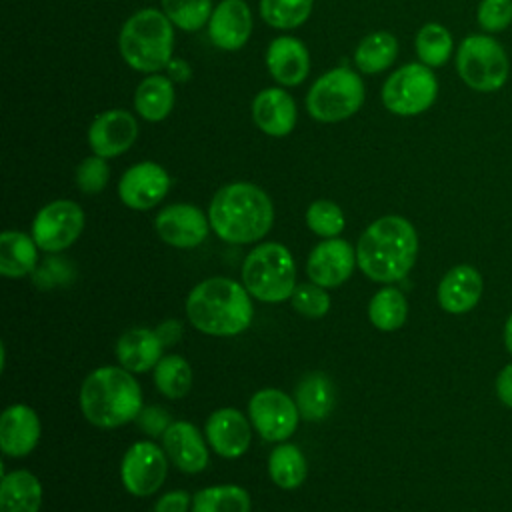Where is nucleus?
Listing matches in <instances>:
<instances>
[{
    "mask_svg": "<svg viewBox=\"0 0 512 512\" xmlns=\"http://www.w3.org/2000/svg\"><path fill=\"white\" fill-rule=\"evenodd\" d=\"M418 254L414 226L402 216H384L372 222L358 240L356 262L376 282L402 280Z\"/></svg>",
    "mask_w": 512,
    "mask_h": 512,
    "instance_id": "f257e3e1",
    "label": "nucleus"
},
{
    "mask_svg": "<svg viewBox=\"0 0 512 512\" xmlns=\"http://www.w3.org/2000/svg\"><path fill=\"white\" fill-rule=\"evenodd\" d=\"M212 230L226 242L248 244L260 240L274 222L268 194L250 182H234L220 188L208 210Z\"/></svg>",
    "mask_w": 512,
    "mask_h": 512,
    "instance_id": "f03ea898",
    "label": "nucleus"
},
{
    "mask_svg": "<svg viewBox=\"0 0 512 512\" xmlns=\"http://www.w3.org/2000/svg\"><path fill=\"white\" fill-rule=\"evenodd\" d=\"M250 292L230 278L200 282L186 300V314L194 328L210 336H234L252 322Z\"/></svg>",
    "mask_w": 512,
    "mask_h": 512,
    "instance_id": "7ed1b4c3",
    "label": "nucleus"
},
{
    "mask_svg": "<svg viewBox=\"0 0 512 512\" xmlns=\"http://www.w3.org/2000/svg\"><path fill=\"white\" fill-rule=\"evenodd\" d=\"M80 406L94 426H122L142 410L140 384L126 368L102 366L86 376L80 390Z\"/></svg>",
    "mask_w": 512,
    "mask_h": 512,
    "instance_id": "20e7f679",
    "label": "nucleus"
},
{
    "mask_svg": "<svg viewBox=\"0 0 512 512\" xmlns=\"http://www.w3.org/2000/svg\"><path fill=\"white\" fill-rule=\"evenodd\" d=\"M168 16L156 8H144L132 14L120 30V54L124 62L138 70L154 74L170 64L174 30Z\"/></svg>",
    "mask_w": 512,
    "mask_h": 512,
    "instance_id": "39448f33",
    "label": "nucleus"
},
{
    "mask_svg": "<svg viewBox=\"0 0 512 512\" xmlns=\"http://www.w3.org/2000/svg\"><path fill=\"white\" fill-rule=\"evenodd\" d=\"M242 280L250 296L262 302H282L292 296L296 266L286 246L266 242L256 246L244 260Z\"/></svg>",
    "mask_w": 512,
    "mask_h": 512,
    "instance_id": "423d86ee",
    "label": "nucleus"
},
{
    "mask_svg": "<svg viewBox=\"0 0 512 512\" xmlns=\"http://www.w3.org/2000/svg\"><path fill=\"white\" fill-rule=\"evenodd\" d=\"M458 76L476 92H496L508 80V56L498 40L486 34L466 36L456 50Z\"/></svg>",
    "mask_w": 512,
    "mask_h": 512,
    "instance_id": "0eeeda50",
    "label": "nucleus"
},
{
    "mask_svg": "<svg viewBox=\"0 0 512 512\" xmlns=\"http://www.w3.org/2000/svg\"><path fill=\"white\" fill-rule=\"evenodd\" d=\"M364 102V84L356 72L346 66L328 70L308 90L306 108L318 122H340L360 110Z\"/></svg>",
    "mask_w": 512,
    "mask_h": 512,
    "instance_id": "6e6552de",
    "label": "nucleus"
},
{
    "mask_svg": "<svg viewBox=\"0 0 512 512\" xmlns=\"http://www.w3.org/2000/svg\"><path fill=\"white\" fill-rule=\"evenodd\" d=\"M438 96V82L430 66L406 64L392 72L382 86V102L396 116H418L426 112Z\"/></svg>",
    "mask_w": 512,
    "mask_h": 512,
    "instance_id": "1a4fd4ad",
    "label": "nucleus"
},
{
    "mask_svg": "<svg viewBox=\"0 0 512 512\" xmlns=\"http://www.w3.org/2000/svg\"><path fill=\"white\" fill-rule=\"evenodd\" d=\"M84 228V212L72 200H54L46 204L32 222V238L46 252L68 248Z\"/></svg>",
    "mask_w": 512,
    "mask_h": 512,
    "instance_id": "9d476101",
    "label": "nucleus"
},
{
    "mask_svg": "<svg viewBox=\"0 0 512 512\" xmlns=\"http://www.w3.org/2000/svg\"><path fill=\"white\" fill-rule=\"evenodd\" d=\"M250 420L264 440H286L298 426V406L276 388H264L250 398Z\"/></svg>",
    "mask_w": 512,
    "mask_h": 512,
    "instance_id": "9b49d317",
    "label": "nucleus"
},
{
    "mask_svg": "<svg viewBox=\"0 0 512 512\" xmlns=\"http://www.w3.org/2000/svg\"><path fill=\"white\" fill-rule=\"evenodd\" d=\"M120 474L130 494L150 496L166 478V456L154 442H136L124 454Z\"/></svg>",
    "mask_w": 512,
    "mask_h": 512,
    "instance_id": "f8f14e48",
    "label": "nucleus"
},
{
    "mask_svg": "<svg viewBox=\"0 0 512 512\" xmlns=\"http://www.w3.org/2000/svg\"><path fill=\"white\" fill-rule=\"evenodd\" d=\"M168 188L170 176L156 162H138L130 166L118 182L120 200L134 210L154 208L166 196Z\"/></svg>",
    "mask_w": 512,
    "mask_h": 512,
    "instance_id": "ddd939ff",
    "label": "nucleus"
},
{
    "mask_svg": "<svg viewBox=\"0 0 512 512\" xmlns=\"http://www.w3.org/2000/svg\"><path fill=\"white\" fill-rule=\"evenodd\" d=\"M138 136L134 116L122 108L100 112L88 128V144L96 156L114 158L126 152Z\"/></svg>",
    "mask_w": 512,
    "mask_h": 512,
    "instance_id": "4468645a",
    "label": "nucleus"
},
{
    "mask_svg": "<svg viewBox=\"0 0 512 512\" xmlns=\"http://www.w3.org/2000/svg\"><path fill=\"white\" fill-rule=\"evenodd\" d=\"M356 254L346 240L328 238L314 246L308 256V278L322 288H336L350 278L354 270Z\"/></svg>",
    "mask_w": 512,
    "mask_h": 512,
    "instance_id": "2eb2a0df",
    "label": "nucleus"
},
{
    "mask_svg": "<svg viewBox=\"0 0 512 512\" xmlns=\"http://www.w3.org/2000/svg\"><path fill=\"white\" fill-rule=\"evenodd\" d=\"M158 236L176 248H194L204 242L208 234V220L204 212L192 204H172L160 210L154 220Z\"/></svg>",
    "mask_w": 512,
    "mask_h": 512,
    "instance_id": "dca6fc26",
    "label": "nucleus"
},
{
    "mask_svg": "<svg viewBox=\"0 0 512 512\" xmlns=\"http://www.w3.org/2000/svg\"><path fill=\"white\" fill-rule=\"evenodd\" d=\"M252 32V12L244 0H222L208 20V36L220 50H240Z\"/></svg>",
    "mask_w": 512,
    "mask_h": 512,
    "instance_id": "f3484780",
    "label": "nucleus"
},
{
    "mask_svg": "<svg viewBox=\"0 0 512 512\" xmlns=\"http://www.w3.org/2000/svg\"><path fill=\"white\" fill-rule=\"evenodd\" d=\"M252 120L268 136H286L296 124V104L286 90L264 88L252 100Z\"/></svg>",
    "mask_w": 512,
    "mask_h": 512,
    "instance_id": "a211bd4d",
    "label": "nucleus"
},
{
    "mask_svg": "<svg viewBox=\"0 0 512 512\" xmlns=\"http://www.w3.org/2000/svg\"><path fill=\"white\" fill-rule=\"evenodd\" d=\"M266 66L278 84L298 86L308 76L310 56L298 38L278 36L266 50Z\"/></svg>",
    "mask_w": 512,
    "mask_h": 512,
    "instance_id": "6ab92c4d",
    "label": "nucleus"
},
{
    "mask_svg": "<svg viewBox=\"0 0 512 512\" xmlns=\"http://www.w3.org/2000/svg\"><path fill=\"white\" fill-rule=\"evenodd\" d=\"M40 438L36 412L26 404L8 406L0 418V448L4 454L20 458L32 452Z\"/></svg>",
    "mask_w": 512,
    "mask_h": 512,
    "instance_id": "aec40b11",
    "label": "nucleus"
},
{
    "mask_svg": "<svg viewBox=\"0 0 512 512\" xmlns=\"http://www.w3.org/2000/svg\"><path fill=\"white\" fill-rule=\"evenodd\" d=\"M210 446L224 458H238L250 446V424L234 408L216 410L206 422Z\"/></svg>",
    "mask_w": 512,
    "mask_h": 512,
    "instance_id": "412c9836",
    "label": "nucleus"
},
{
    "mask_svg": "<svg viewBox=\"0 0 512 512\" xmlns=\"http://www.w3.org/2000/svg\"><path fill=\"white\" fill-rule=\"evenodd\" d=\"M164 450L170 460L188 474H196L208 464V450L196 426L186 420L172 422L164 432Z\"/></svg>",
    "mask_w": 512,
    "mask_h": 512,
    "instance_id": "4be33fe9",
    "label": "nucleus"
},
{
    "mask_svg": "<svg viewBox=\"0 0 512 512\" xmlns=\"http://www.w3.org/2000/svg\"><path fill=\"white\" fill-rule=\"evenodd\" d=\"M482 294V276L468 264L454 266L438 286V302L450 314L472 310Z\"/></svg>",
    "mask_w": 512,
    "mask_h": 512,
    "instance_id": "5701e85b",
    "label": "nucleus"
},
{
    "mask_svg": "<svg viewBox=\"0 0 512 512\" xmlns=\"http://www.w3.org/2000/svg\"><path fill=\"white\" fill-rule=\"evenodd\" d=\"M162 340L156 330L134 328L120 336L116 344V356L122 368L130 372H144L156 366L162 358Z\"/></svg>",
    "mask_w": 512,
    "mask_h": 512,
    "instance_id": "b1692460",
    "label": "nucleus"
},
{
    "mask_svg": "<svg viewBox=\"0 0 512 512\" xmlns=\"http://www.w3.org/2000/svg\"><path fill=\"white\" fill-rule=\"evenodd\" d=\"M42 504V486L28 470H16L2 476L0 512H38Z\"/></svg>",
    "mask_w": 512,
    "mask_h": 512,
    "instance_id": "393cba45",
    "label": "nucleus"
},
{
    "mask_svg": "<svg viewBox=\"0 0 512 512\" xmlns=\"http://www.w3.org/2000/svg\"><path fill=\"white\" fill-rule=\"evenodd\" d=\"M174 98L172 80L160 74H152L138 84L134 94V108L144 120L160 122L172 112Z\"/></svg>",
    "mask_w": 512,
    "mask_h": 512,
    "instance_id": "a878e982",
    "label": "nucleus"
},
{
    "mask_svg": "<svg viewBox=\"0 0 512 512\" xmlns=\"http://www.w3.org/2000/svg\"><path fill=\"white\" fill-rule=\"evenodd\" d=\"M296 406L302 418L322 420L334 406V386L322 372L304 376L296 386Z\"/></svg>",
    "mask_w": 512,
    "mask_h": 512,
    "instance_id": "bb28decb",
    "label": "nucleus"
},
{
    "mask_svg": "<svg viewBox=\"0 0 512 512\" xmlns=\"http://www.w3.org/2000/svg\"><path fill=\"white\" fill-rule=\"evenodd\" d=\"M36 242L24 232L6 230L0 236V274L20 278L36 266Z\"/></svg>",
    "mask_w": 512,
    "mask_h": 512,
    "instance_id": "cd10ccee",
    "label": "nucleus"
},
{
    "mask_svg": "<svg viewBox=\"0 0 512 512\" xmlns=\"http://www.w3.org/2000/svg\"><path fill=\"white\" fill-rule=\"evenodd\" d=\"M398 54V42L390 32L378 30L364 36L354 52V64L364 74H378L392 66Z\"/></svg>",
    "mask_w": 512,
    "mask_h": 512,
    "instance_id": "c85d7f7f",
    "label": "nucleus"
},
{
    "mask_svg": "<svg viewBox=\"0 0 512 512\" xmlns=\"http://www.w3.org/2000/svg\"><path fill=\"white\" fill-rule=\"evenodd\" d=\"M192 512H250V496L236 484L202 488L192 498Z\"/></svg>",
    "mask_w": 512,
    "mask_h": 512,
    "instance_id": "c756f323",
    "label": "nucleus"
},
{
    "mask_svg": "<svg viewBox=\"0 0 512 512\" xmlns=\"http://www.w3.org/2000/svg\"><path fill=\"white\" fill-rule=\"evenodd\" d=\"M268 472L280 488H298L306 478V460L300 448L294 444L276 446L268 458Z\"/></svg>",
    "mask_w": 512,
    "mask_h": 512,
    "instance_id": "7c9ffc66",
    "label": "nucleus"
},
{
    "mask_svg": "<svg viewBox=\"0 0 512 512\" xmlns=\"http://www.w3.org/2000/svg\"><path fill=\"white\" fill-rule=\"evenodd\" d=\"M406 314H408V304L404 294L398 288H382L372 296L368 306V316L372 324L384 332H392L400 328L406 320Z\"/></svg>",
    "mask_w": 512,
    "mask_h": 512,
    "instance_id": "2f4dec72",
    "label": "nucleus"
},
{
    "mask_svg": "<svg viewBox=\"0 0 512 512\" xmlns=\"http://www.w3.org/2000/svg\"><path fill=\"white\" fill-rule=\"evenodd\" d=\"M414 44H416V54L420 62L430 68L444 66L452 56V48H454L448 28L436 22L424 24L416 34Z\"/></svg>",
    "mask_w": 512,
    "mask_h": 512,
    "instance_id": "473e14b6",
    "label": "nucleus"
},
{
    "mask_svg": "<svg viewBox=\"0 0 512 512\" xmlns=\"http://www.w3.org/2000/svg\"><path fill=\"white\" fill-rule=\"evenodd\" d=\"M154 382L164 396L182 398L192 386V368L178 354L160 358V362L154 366Z\"/></svg>",
    "mask_w": 512,
    "mask_h": 512,
    "instance_id": "72a5a7b5",
    "label": "nucleus"
},
{
    "mask_svg": "<svg viewBox=\"0 0 512 512\" xmlns=\"http://www.w3.org/2000/svg\"><path fill=\"white\" fill-rule=\"evenodd\" d=\"M312 2L314 0H260V14L272 28L290 30L308 20Z\"/></svg>",
    "mask_w": 512,
    "mask_h": 512,
    "instance_id": "f704fd0d",
    "label": "nucleus"
},
{
    "mask_svg": "<svg viewBox=\"0 0 512 512\" xmlns=\"http://www.w3.org/2000/svg\"><path fill=\"white\" fill-rule=\"evenodd\" d=\"M162 10L176 28L196 32L210 20L212 0H162Z\"/></svg>",
    "mask_w": 512,
    "mask_h": 512,
    "instance_id": "c9c22d12",
    "label": "nucleus"
},
{
    "mask_svg": "<svg viewBox=\"0 0 512 512\" xmlns=\"http://www.w3.org/2000/svg\"><path fill=\"white\" fill-rule=\"evenodd\" d=\"M308 228L322 238H336L344 230V214L330 200H316L306 210Z\"/></svg>",
    "mask_w": 512,
    "mask_h": 512,
    "instance_id": "e433bc0d",
    "label": "nucleus"
},
{
    "mask_svg": "<svg viewBox=\"0 0 512 512\" xmlns=\"http://www.w3.org/2000/svg\"><path fill=\"white\" fill-rule=\"evenodd\" d=\"M110 180V166L102 156H88L76 168V186L86 194H98Z\"/></svg>",
    "mask_w": 512,
    "mask_h": 512,
    "instance_id": "4c0bfd02",
    "label": "nucleus"
},
{
    "mask_svg": "<svg viewBox=\"0 0 512 512\" xmlns=\"http://www.w3.org/2000/svg\"><path fill=\"white\" fill-rule=\"evenodd\" d=\"M292 306L310 318H320L330 308V296L318 284H298L292 292Z\"/></svg>",
    "mask_w": 512,
    "mask_h": 512,
    "instance_id": "58836bf2",
    "label": "nucleus"
},
{
    "mask_svg": "<svg viewBox=\"0 0 512 512\" xmlns=\"http://www.w3.org/2000/svg\"><path fill=\"white\" fill-rule=\"evenodd\" d=\"M476 20L484 32H500L512 22V0H482Z\"/></svg>",
    "mask_w": 512,
    "mask_h": 512,
    "instance_id": "ea45409f",
    "label": "nucleus"
},
{
    "mask_svg": "<svg viewBox=\"0 0 512 512\" xmlns=\"http://www.w3.org/2000/svg\"><path fill=\"white\" fill-rule=\"evenodd\" d=\"M136 422L140 426V430H144L146 434L150 436H158V434H164L168 430V426L172 424L170 422V416L166 410H162L160 406H148V408H142L140 414L136 416Z\"/></svg>",
    "mask_w": 512,
    "mask_h": 512,
    "instance_id": "a19ab883",
    "label": "nucleus"
},
{
    "mask_svg": "<svg viewBox=\"0 0 512 512\" xmlns=\"http://www.w3.org/2000/svg\"><path fill=\"white\" fill-rule=\"evenodd\" d=\"M188 508H190V494L184 490L168 492L154 504V512H188Z\"/></svg>",
    "mask_w": 512,
    "mask_h": 512,
    "instance_id": "79ce46f5",
    "label": "nucleus"
},
{
    "mask_svg": "<svg viewBox=\"0 0 512 512\" xmlns=\"http://www.w3.org/2000/svg\"><path fill=\"white\" fill-rule=\"evenodd\" d=\"M496 392L502 404H506L508 408H512V364H508L496 380Z\"/></svg>",
    "mask_w": 512,
    "mask_h": 512,
    "instance_id": "37998d69",
    "label": "nucleus"
},
{
    "mask_svg": "<svg viewBox=\"0 0 512 512\" xmlns=\"http://www.w3.org/2000/svg\"><path fill=\"white\" fill-rule=\"evenodd\" d=\"M156 334H158V338L162 340L164 346H172L182 336V324L178 320H166L164 324L158 326Z\"/></svg>",
    "mask_w": 512,
    "mask_h": 512,
    "instance_id": "c03bdc74",
    "label": "nucleus"
},
{
    "mask_svg": "<svg viewBox=\"0 0 512 512\" xmlns=\"http://www.w3.org/2000/svg\"><path fill=\"white\" fill-rule=\"evenodd\" d=\"M168 66H170V72L176 76V80H186L188 74H190V70H188L184 60H170Z\"/></svg>",
    "mask_w": 512,
    "mask_h": 512,
    "instance_id": "a18cd8bd",
    "label": "nucleus"
},
{
    "mask_svg": "<svg viewBox=\"0 0 512 512\" xmlns=\"http://www.w3.org/2000/svg\"><path fill=\"white\" fill-rule=\"evenodd\" d=\"M504 342H506V348L512 352V314L508 316L504 326Z\"/></svg>",
    "mask_w": 512,
    "mask_h": 512,
    "instance_id": "49530a36",
    "label": "nucleus"
}]
</instances>
